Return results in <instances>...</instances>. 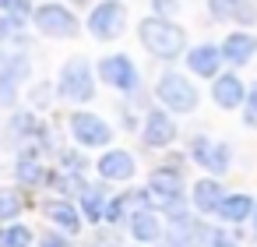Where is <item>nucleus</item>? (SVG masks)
<instances>
[{
    "mask_svg": "<svg viewBox=\"0 0 257 247\" xmlns=\"http://www.w3.org/2000/svg\"><path fill=\"white\" fill-rule=\"evenodd\" d=\"M141 43L148 46V53L162 57V60H173L183 53L187 46V32L166 18H145L141 22Z\"/></svg>",
    "mask_w": 257,
    "mask_h": 247,
    "instance_id": "obj_1",
    "label": "nucleus"
},
{
    "mask_svg": "<svg viewBox=\"0 0 257 247\" xmlns=\"http://www.w3.org/2000/svg\"><path fill=\"white\" fill-rule=\"evenodd\" d=\"M60 96L74 99V103H88L95 96V85H92V71L81 57L67 60L64 71H60Z\"/></svg>",
    "mask_w": 257,
    "mask_h": 247,
    "instance_id": "obj_2",
    "label": "nucleus"
},
{
    "mask_svg": "<svg viewBox=\"0 0 257 247\" xmlns=\"http://www.w3.org/2000/svg\"><path fill=\"white\" fill-rule=\"evenodd\" d=\"M159 99L166 103V110H176V113L197 110V89L183 74H162L159 78Z\"/></svg>",
    "mask_w": 257,
    "mask_h": 247,
    "instance_id": "obj_3",
    "label": "nucleus"
},
{
    "mask_svg": "<svg viewBox=\"0 0 257 247\" xmlns=\"http://www.w3.org/2000/svg\"><path fill=\"white\" fill-rule=\"evenodd\" d=\"M123 25H127V8L120 0H102L88 18V29L95 39H116L123 32Z\"/></svg>",
    "mask_w": 257,
    "mask_h": 247,
    "instance_id": "obj_4",
    "label": "nucleus"
},
{
    "mask_svg": "<svg viewBox=\"0 0 257 247\" xmlns=\"http://www.w3.org/2000/svg\"><path fill=\"white\" fill-rule=\"evenodd\" d=\"M36 29H39L43 36H53V39H71V36H78L74 15H71L67 8H60V4H43V8L36 11Z\"/></svg>",
    "mask_w": 257,
    "mask_h": 247,
    "instance_id": "obj_5",
    "label": "nucleus"
},
{
    "mask_svg": "<svg viewBox=\"0 0 257 247\" xmlns=\"http://www.w3.org/2000/svg\"><path fill=\"white\" fill-rule=\"evenodd\" d=\"M99 74H102V81H109V85L120 89V92H131V89L138 85V67H134L131 57H123V53L106 57V60L99 64Z\"/></svg>",
    "mask_w": 257,
    "mask_h": 247,
    "instance_id": "obj_6",
    "label": "nucleus"
},
{
    "mask_svg": "<svg viewBox=\"0 0 257 247\" xmlns=\"http://www.w3.org/2000/svg\"><path fill=\"white\" fill-rule=\"evenodd\" d=\"M190 155L204 170H211V173H225L229 170V148L218 145V141H211V138H194L190 141Z\"/></svg>",
    "mask_w": 257,
    "mask_h": 247,
    "instance_id": "obj_7",
    "label": "nucleus"
},
{
    "mask_svg": "<svg viewBox=\"0 0 257 247\" xmlns=\"http://www.w3.org/2000/svg\"><path fill=\"white\" fill-rule=\"evenodd\" d=\"M71 131L81 145H106L109 141V124L99 120L95 113H74L71 117Z\"/></svg>",
    "mask_w": 257,
    "mask_h": 247,
    "instance_id": "obj_8",
    "label": "nucleus"
},
{
    "mask_svg": "<svg viewBox=\"0 0 257 247\" xmlns=\"http://www.w3.org/2000/svg\"><path fill=\"white\" fill-rule=\"evenodd\" d=\"M173 138H176L173 120H169L162 110H152V113H148V124H145V141H148L152 148H166V145H173Z\"/></svg>",
    "mask_w": 257,
    "mask_h": 247,
    "instance_id": "obj_9",
    "label": "nucleus"
},
{
    "mask_svg": "<svg viewBox=\"0 0 257 247\" xmlns=\"http://www.w3.org/2000/svg\"><path fill=\"white\" fill-rule=\"evenodd\" d=\"M211 96H215V103H218L222 110H236V106L246 99V92H243V81H239L236 74H222V78L215 81Z\"/></svg>",
    "mask_w": 257,
    "mask_h": 247,
    "instance_id": "obj_10",
    "label": "nucleus"
},
{
    "mask_svg": "<svg viewBox=\"0 0 257 247\" xmlns=\"http://www.w3.org/2000/svg\"><path fill=\"white\" fill-rule=\"evenodd\" d=\"M99 173L106 180H131L134 177V159L127 152H106L99 159Z\"/></svg>",
    "mask_w": 257,
    "mask_h": 247,
    "instance_id": "obj_11",
    "label": "nucleus"
},
{
    "mask_svg": "<svg viewBox=\"0 0 257 247\" xmlns=\"http://www.w3.org/2000/svg\"><path fill=\"white\" fill-rule=\"evenodd\" d=\"M253 53H257V39L246 36V32H232V36L222 43V57L232 60V64H246Z\"/></svg>",
    "mask_w": 257,
    "mask_h": 247,
    "instance_id": "obj_12",
    "label": "nucleus"
},
{
    "mask_svg": "<svg viewBox=\"0 0 257 247\" xmlns=\"http://www.w3.org/2000/svg\"><path fill=\"white\" fill-rule=\"evenodd\" d=\"M148 187H152V194H159L162 201H176V198H180V191H183V184H180V173H176V170H155V173H152V180H148Z\"/></svg>",
    "mask_w": 257,
    "mask_h": 247,
    "instance_id": "obj_13",
    "label": "nucleus"
},
{
    "mask_svg": "<svg viewBox=\"0 0 257 247\" xmlns=\"http://www.w3.org/2000/svg\"><path fill=\"white\" fill-rule=\"evenodd\" d=\"M218 60H222V50H215V46H197V50L187 57L190 71H194V74H204V78H211V74L218 71Z\"/></svg>",
    "mask_w": 257,
    "mask_h": 247,
    "instance_id": "obj_14",
    "label": "nucleus"
},
{
    "mask_svg": "<svg viewBox=\"0 0 257 247\" xmlns=\"http://www.w3.org/2000/svg\"><path fill=\"white\" fill-rule=\"evenodd\" d=\"M218 212H222L225 222H239V219H246V215L253 212V201H250L246 194H232V198H222Z\"/></svg>",
    "mask_w": 257,
    "mask_h": 247,
    "instance_id": "obj_15",
    "label": "nucleus"
},
{
    "mask_svg": "<svg viewBox=\"0 0 257 247\" xmlns=\"http://www.w3.org/2000/svg\"><path fill=\"white\" fill-rule=\"evenodd\" d=\"M222 187L215 184V180H201V184H194V205L201 208V212H211V208H218L222 205Z\"/></svg>",
    "mask_w": 257,
    "mask_h": 247,
    "instance_id": "obj_16",
    "label": "nucleus"
},
{
    "mask_svg": "<svg viewBox=\"0 0 257 247\" xmlns=\"http://www.w3.org/2000/svg\"><path fill=\"white\" fill-rule=\"evenodd\" d=\"M46 215L60 226V229H67V233H74L78 226H81V219H78V212L67 205V201H53V205H46Z\"/></svg>",
    "mask_w": 257,
    "mask_h": 247,
    "instance_id": "obj_17",
    "label": "nucleus"
},
{
    "mask_svg": "<svg viewBox=\"0 0 257 247\" xmlns=\"http://www.w3.org/2000/svg\"><path fill=\"white\" fill-rule=\"evenodd\" d=\"M131 233H134L138 240H155V236H159V219H155L152 212L138 208V212L131 215Z\"/></svg>",
    "mask_w": 257,
    "mask_h": 247,
    "instance_id": "obj_18",
    "label": "nucleus"
},
{
    "mask_svg": "<svg viewBox=\"0 0 257 247\" xmlns=\"http://www.w3.org/2000/svg\"><path fill=\"white\" fill-rule=\"evenodd\" d=\"M215 18H246L253 11H246V0H208Z\"/></svg>",
    "mask_w": 257,
    "mask_h": 247,
    "instance_id": "obj_19",
    "label": "nucleus"
},
{
    "mask_svg": "<svg viewBox=\"0 0 257 247\" xmlns=\"http://www.w3.org/2000/svg\"><path fill=\"white\" fill-rule=\"evenodd\" d=\"M32 233L25 226H8V229H0V247H29Z\"/></svg>",
    "mask_w": 257,
    "mask_h": 247,
    "instance_id": "obj_20",
    "label": "nucleus"
},
{
    "mask_svg": "<svg viewBox=\"0 0 257 247\" xmlns=\"http://www.w3.org/2000/svg\"><path fill=\"white\" fill-rule=\"evenodd\" d=\"M18 180H22V184H43V180H46V170H43L39 162H32V159H22V162H18Z\"/></svg>",
    "mask_w": 257,
    "mask_h": 247,
    "instance_id": "obj_21",
    "label": "nucleus"
},
{
    "mask_svg": "<svg viewBox=\"0 0 257 247\" xmlns=\"http://www.w3.org/2000/svg\"><path fill=\"white\" fill-rule=\"evenodd\" d=\"M22 194H15V191H0V219H15L18 212H22Z\"/></svg>",
    "mask_w": 257,
    "mask_h": 247,
    "instance_id": "obj_22",
    "label": "nucleus"
},
{
    "mask_svg": "<svg viewBox=\"0 0 257 247\" xmlns=\"http://www.w3.org/2000/svg\"><path fill=\"white\" fill-rule=\"evenodd\" d=\"M81 201H85L88 219H102V215H106V212H102V191H99V187H85Z\"/></svg>",
    "mask_w": 257,
    "mask_h": 247,
    "instance_id": "obj_23",
    "label": "nucleus"
},
{
    "mask_svg": "<svg viewBox=\"0 0 257 247\" xmlns=\"http://www.w3.org/2000/svg\"><path fill=\"white\" fill-rule=\"evenodd\" d=\"M22 22L18 15H0V39H18L22 36Z\"/></svg>",
    "mask_w": 257,
    "mask_h": 247,
    "instance_id": "obj_24",
    "label": "nucleus"
},
{
    "mask_svg": "<svg viewBox=\"0 0 257 247\" xmlns=\"http://www.w3.org/2000/svg\"><path fill=\"white\" fill-rule=\"evenodd\" d=\"M18 92V71H4L0 74V103H11Z\"/></svg>",
    "mask_w": 257,
    "mask_h": 247,
    "instance_id": "obj_25",
    "label": "nucleus"
},
{
    "mask_svg": "<svg viewBox=\"0 0 257 247\" xmlns=\"http://www.w3.org/2000/svg\"><path fill=\"white\" fill-rule=\"evenodd\" d=\"M0 11H8V15H18V18H29V15H32L29 0H0Z\"/></svg>",
    "mask_w": 257,
    "mask_h": 247,
    "instance_id": "obj_26",
    "label": "nucleus"
},
{
    "mask_svg": "<svg viewBox=\"0 0 257 247\" xmlns=\"http://www.w3.org/2000/svg\"><path fill=\"white\" fill-rule=\"evenodd\" d=\"M246 106H250V110H246V124H257V85L250 89V96H246Z\"/></svg>",
    "mask_w": 257,
    "mask_h": 247,
    "instance_id": "obj_27",
    "label": "nucleus"
},
{
    "mask_svg": "<svg viewBox=\"0 0 257 247\" xmlns=\"http://www.w3.org/2000/svg\"><path fill=\"white\" fill-rule=\"evenodd\" d=\"M152 4H155L159 15H173L176 11V0H152Z\"/></svg>",
    "mask_w": 257,
    "mask_h": 247,
    "instance_id": "obj_28",
    "label": "nucleus"
},
{
    "mask_svg": "<svg viewBox=\"0 0 257 247\" xmlns=\"http://www.w3.org/2000/svg\"><path fill=\"white\" fill-rule=\"evenodd\" d=\"M208 243H211V247H236V243H232L229 236H222V233H208Z\"/></svg>",
    "mask_w": 257,
    "mask_h": 247,
    "instance_id": "obj_29",
    "label": "nucleus"
},
{
    "mask_svg": "<svg viewBox=\"0 0 257 247\" xmlns=\"http://www.w3.org/2000/svg\"><path fill=\"white\" fill-rule=\"evenodd\" d=\"M39 247H67V240H64V236H53V233H46Z\"/></svg>",
    "mask_w": 257,
    "mask_h": 247,
    "instance_id": "obj_30",
    "label": "nucleus"
},
{
    "mask_svg": "<svg viewBox=\"0 0 257 247\" xmlns=\"http://www.w3.org/2000/svg\"><path fill=\"white\" fill-rule=\"evenodd\" d=\"M64 162H67L71 170H81V166H85V162H81V159H78L74 152H64Z\"/></svg>",
    "mask_w": 257,
    "mask_h": 247,
    "instance_id": "obj_31",
    "label": "nucleus"
},
{
    "mask_svg": "<svg viewBox=\"0 0 257 247\" xmlns=\"http://www.w3.org/2000/svg\"><path fill=\"white\" fill-rule=\"evenodd\" d=\"M253 233H257V205H253Z\"/></svg>",
    "mask_w": 257,
    "mask_h": 247,
    "instance_id": "obj_32",
    "label": "nucleus"
}]
</instances>
